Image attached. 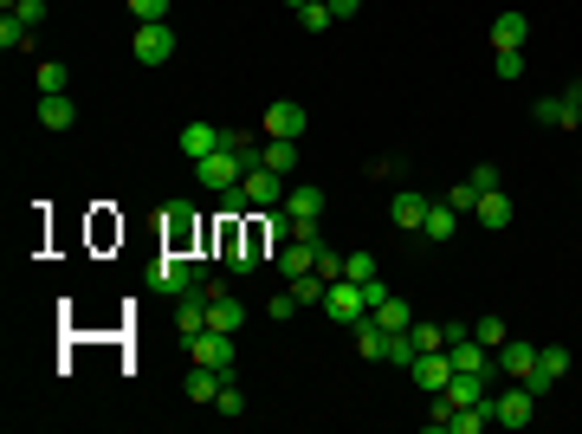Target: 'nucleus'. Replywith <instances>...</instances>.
Here are the masks:
<instances>
[{
    "instance_id": "f257e3e1",
    "label": "nucleus",
    "mask_w": 582,
    "mask_h": 434,
    "mask_svg": "<svg viewBox=\"0 0 582 434\" xmlns=\"http://www.w3.org/2000/svg\"><path fill=\"white\" fill-rule=\"evenodd\" d=\"M149 286L156 292H169V298H182V292H194V286H207V292H220V279H207V266H194L188 253H162L156 266H149Z\"/></svg>"
},
{
    "instance_id": "f03ea898",
    "label": "nucleus",
    "mask_w": 582,
    "mask_h": 434,
    "mask_svg": "<svg viewBox=\"0 0 582 434\" xmlns=\"http://www.w3.org/2000/svg\"><path fill=\"white\" fill-rule=\"evenodd\" d=\"M285 214H291V234L324 240V234H317V221H324V188H311V182L285 188Z\"/></svg>"
},
{
    "instance_id": "7ed1b4c3",
    "label": "nucleus",
    "mask_w": 582,
    "mask_h": 434,
    "mask_svg": "<svg viewBox=\"0 0 582 434\" xmlns=\"http://www.w3.org/2000/svg\"><path fill=\"white\" fill-rule=\"evenodd\" d=\"M130 52H136V65H169L175 59V26L169 20H143L130 33Z\"/></svg>"
},
{
    "instance_id": "20e7f679",
    "label": "nucleus",
    "mask_w": 582,
    "mask_h": 434,
    "mask_svg": "<svg viewBox=\"0 0 582 434\" xmlns=\"http://www.w3.org/2000/svg\"><path fill=\"white\" fill-rule=\"evenodd\" d=\"M240 188H246V201H253V214H272V208H285V188H291V175H279V169H246L240 175Z\"/></svg>"
},
{
    "instance_id": "39448f33",
    "label": "nucleus",
    "mask_w": 582,
    "mask_h": 434,
    "mask_svg": "<svg viewBox=\"0 0 582 434\" xmlns=\"http://www.w3.org/2000/svg\"><path fill=\"white\" fill-rule=\"evenodd\" d=\"M188 357H194V363H207V370H220V376H233V370H240L233 331H201V337H188Z\"/></svg>"
},
{
    "instance_id": "423d86ee",
    "label": "nucleus",
    "mask_w": 582,
    "mask_h": 434,
    "mask_svg": "<svg viewBox=\"0 0 582 434\" xmlns=\"http://www.w3.org/2000/svg\"><path fill=\"white\" fill-rule=\"evenodd\" d=\"M194 175H201V188H214V195H227V188H240L246 162L233 156V149H214V156H201V162H194Z\"/></svg>"
},
{
    "instance_id": "0eeeda50",
    "label": "nucleus",
    "mask_w": 582,
    "mask_h": 434,
    "mask_svg": "<svg viewBox=\"0 0 582 434\" xmlns=\"http://www.w3.org/2000/svg\"><path fill=\"white\" fill-rule=\"evenodd\" d=\"M324 318H337V324H356V318H369V298L356 279H330V292H324Z\"/></svg>"
},
{
    "instance_id": "6e6552de",
    "label": "nucleus",
    "mask_w": 582,
    "mask_h": 434,
    "mask_svg": "<svg viewBox=\"0 0 582 434\" xmlns=\"http://www.w3.org/2000/svg\"><path fill=\"white\" fill-rule=\"evenodd\" d=\"M408 376H414V389H427V396H440V389L453 383V357H447V350H421V357L408 363Z\"/></svg>"
},
{
    "instance_id": "1a4fd4ad",
    "label": "nucleus",
    "mask_w": 582,
    "mask_h": 434,
    "mask_svg": "<svg viewBox=\"0 0 582 434\" xmlns=\"http://www.w3.org/2000/svg\"><path fill=\"white\" fill-rule=\"evenodd\" d=\"M272 266H279L285 279H298V273H317V240H304V234H291L285 247H272Z\"/></svg>"
},
{
    "instance_id": "9d476101",
    "label": "nucleus",
    "mask_w": 582,
    "mask_h": 434,
    "mask_svg": "<svg viewBox=\"0 0 582 434\" xmlns=\"http://www.w3.org/2000/svg\"><path fill=\"white\" fill-rule=\"evenodd\" d=\"M524 46H531V20H524L518 7H505L492 20V52H524Z\"/></svg>"
},
{
    "instance_id": "9b49d317",
    "label": "nucleus",
    "mask_w": 582,
    "mask_h": 434,
    "mask_svg": "<svg viewBox=\"0 0 582 434\" xmlns=\"http://www.w3.org/2000/svg\"><path fill=\"white\" fill-rule=\"evenodd\" d=\"M240 324H246L240 292H207V331H240Z\"/></svg>"
},
{
    "instance_id": "f8f14e48",
    "label": "nucleus",
    "mask_w": 582,
    "mask_h": 434,
    "mask_svg": "<svg viewBox=\"0 0 582 434\" xmlns=\"http://www.w3.org/2000/svg\"><path fill=\"white\" fill-rule=\"evenodd\" d=\"M498 376H505V383H531V376H537V350L511 337V344L498 350Z\"/></svg>"
},
{
    "instance_id": "ddd939ff",
    "label": "nucleus",
    "mask_w": 582,
    "mask_h": 434,
    "mask_svg": "<svg viewBox=\"0 0 582 434\" xmlns=\"http://www.w3.org/2000/svg\"><path fill=\"white\" fill-rule=\"evenodd\" d=\"M427 208H434V201H427V195H414V188H401V195L388 201V221H395V227H408V234H421V227H427Z\"/></svg>"
},
{
    "instance_id": "4468645a",
    "label": "nucleus",
    "mask_w": 582,
    "mask_h": 434,
    "mask_svg": "<svg viewBox=\"0 0 582 434\" xmlns=\"http://www.w3.org/2000/svg\"><path fill=\"white\" fill-rule=\"evenodd\" d=\"M304 124H311V117H304V104H266V137H291V143H298L304 137Z\"/></svg>"
},
{
    "instance_id": "2eb2a0df",
    "label": "nucleus",
    "mask_w": 582,
    "mask_h": 434,
    "mask_svg": "<svg viewBox=\"0 0 582 434\" xmlns=\"http://www.w3.org/2000/svg\"><path fill=\"white\" fill-rule=\"evenodd\" d=\"M531 389H524V383H511L505 389V396H498V428H531Z\"/></svg>"
},
{
    "instance_id": "dca6fc26",
    "label": "nucleus",
    "mask_w": 582,
    "mask_h": 434,
    "mask_svg": "<svg viewBox=\"0 0 582 434\" xmlns=\"http://www.w3.org/2000/svg\"><path fill=\"white\" fill-rule=\"evenodd\" d=\"M473 221L485 227V234H505V227H511V195H505V188H492V195H479Z\"/></svg>"
},
{
    "instance_id": "f3484780",
    "label": "nucleus",
    "mask_w": 582,
    "mask_h": 434,
    "mask_svg": "<svg viewBox=\"0 0 582 434\" xmlns=\"http://www.w3.org/2000/svg\"><path fill=\"white\" fill-rule=\"evenodd\" d=\"M175 149H182V156H194V162H201V156H214V149H220V130H214V124H201V117H194V124H182V137H175Z\"/></svg>"
},
{
    "instance_id": "a211bd4d",
    "label": "nucleus",
    "mask_w": 582,
    "mask_h": 434,
    "mask_svg": "<svg viewBox=\"0 0 582 434\" xmlns=\"http://www.w3.org/2000/svg\"><path fill=\"white\" fill-rule=\"evenodd\" d=\"M39 124H46V130H72L78 124V104L65 98V91H46V98H39Z\"/></svg>"
},
{
    "instance_id": "6ab92c4d",
    "label": "nucleus",
    "mask_w": 582,
    "mask_h": 434,
    "mask_svg": "<svg viewBox=\"0 0 582 434\" xmlns=\"http://www.w3.org/2000/svg\"><path fill=\"white\" fill-rule=\"evenodd\" d=\"M259 162H266V169H279V175H298V143H291V137H266V143H259Z\"/></svg>"
},
{
    "instance_id": "aec40b11",
    "label": "nucleus",
    "mask_w": 582,
    "mask_h": 434,
    "mask_svg": "<svg viewBox=\"0 0 582 434\" xmlns=\"http://www.w3.org/2000/svg\"><path fill=\"white\" fill-rule=\"evenodd\" d=\"M350 331H356V350H363L369 363H382V357H388V331L376 324V311H369V318H356Z\"/></svg>"
},
{
    "instance_id": "412c9836",
    "label": "nucleus",
    "mask_w": 582,
    "mask_h": 434,
    "mask_svg": "<svg viewBox=\"0 0 582 434\" xmlns=\"http://www.w3.org/2000/svg\"><path fill=\"white\" fill-rule=\"evenodd\" d=\"M220 383H227V376H220V370H207V363H194V370L182 376V396H188V402H214V396H220Z\"/></svg>"
},
{
    "instance_id": "4be33fe9",
    "label": "nucleus",
    "mask_w": 582,
    "mask_h": 434,
    "mask_svg": "<svg viewBox=\"0 0 582 434\" xmlns=\"http://www.w3.org/2000/svg\"><path fill=\"white\" fill-rule=\"evenodd\" d=\"M427 240H434V247H447L453 234H460V208H447V201H434V208H427V227H421Z\"/></svg>"
},
{
    "instance_id": "5701e85b",
    "label": "nucleus",
    "mask_w": 582,
    "mask_h": 434,
    "mask_svg": "<svg viewBox=\"0 0 582 434\" xmlns=\"http://www.w3.org/2000/svg\"><path fill=\"white\" fill-rule=\"evenodd\" d=\"M376 324H382V331H408V324H414V305H408V298H395V292H388L382 305H376Z\"/></svg>"
},
{
    "instance_id": "b1692460",
    "label": "nucleus",
    "mask_w": 582,
    "mask_h": 434,
    "mask_svg": "<svg viewBox=\"0 0 582 434\" xmlns=\"http://www.w3.org/2000/svg\"><path fill=\"white\" fill-rule=\"evenodd\" d=\"M0 46H7V52H26V46H33V26H26L13 7H7V20H0Z\"/></svg>"
},
{
    "instance_id": "393cba45",
    "label": "nucleus",
    "mask_w": 582,
    "mask_h": 434,
    "mask_svg": "<svg viewBox=\"0 0 582 434\" xmlns=\"http://www.w3.org/2000/svg\"><path fill=\"white\" fill-rule=\"evenodd\" d=\"M324 292H330L324 273H298V279H291V298H298V305H324Z\"/></svg>"
},
{
    "instance_id": "a878e982",
    "label": "nucleus",
    "mask_w": 582,
    "mask_h": 434,
    "mask_svg": "<svg viewBox=\"0 0 582 434\" xmlns=\"http://www.w3.org/2000/svg\"><path fill=\"white\" fill-rule=\"evenodd\" d=\"M473 337H479V344H485V350H492V357H498V350H505V344H511V331H505V318H492V311H485V318L473 324Z\"/></svg>"
},
{
    "instance_id": "bb28decb",
    "label": "nucleus",
    "mask_w": 582,
    "mask_h": 434,
    "mask_svg": "<svg viewBox=\"0 0 582 434\" xmlns=\"http://www.w3.org/2000/svg\"><path fill=\"white\" fill-rule=\"evenodd\" d=\"M537 370H544L550 383H563V376H570V350H563V344H544V350H537Z\"/></svg>"
},
{
    "instance_id": "cd10ccee",
    "label": "nucleus",
    "mask_w": 582,
    "mask_h": 434,
    "mask_svg": "<svg viewBox=\"0 0 582 434\" xmlns=\"http://www.w3.org/2000/svg\"><path fill=\"white\" fill-rule=\"evenodd\" d=\"M408 337H414V350H447V324L414 318V324H408Z\"/></svg>"
},
{
    "instance_id": "c85d7f7f",
    "label": "nucleus",
    "mask_w": 582,
    "mask_h": 434,
    "mask_svg": "<svg viewBox=\"0 0 582 434\" xmlns=\"http://www.w3.org/2000/svg\"><path fill=\"white\" fill-rule=\"evenodd\" d=\"M531 117H537L544 130H563V124H570V111H563V91H557V98H537V104H531Z\"/></svg>"
},
{
    "instance_id": "c756f323",
    "label": "nucleus",
    "mask_w": 582,
    "mask_h": 434,
    "mask_svg": "<svg viewBox=\"0 0 582 434\" xmlns=\"http://www.w3.org/2000/svg\"><path fill=\"white\" fill-rule=\"evenodd\" d=\"M259 234H266V247H285V240H291V214H285V208L259 214Z\"/></svg>"
},
{
    "instance_id": "7c9ffc66",
    "label": "nucleus",
    "mask_w": 582,
    "mask_h": 434,
    "mask_svg": "<svg viewBox=\"0 0 582 434\" xmlns=\"http://www.w3.org/2000/svg\"><path fill=\"white\" fill-rule=\"evenodd\" d=\"M188 234H194V214L182 208V201H169V247L182 253V247H188Z\"/></svg>"
},
{
    "instance_id": "2f4dec72",
    "label": "nucleus",
    "mask_w": 582,
    "mask_h": 434,
    "mask_svg": "<svg viewBox=\"0 0 582 434\" xmlns=\"http://www.w3.org/2000/svg\"><path fill=\"white\" fill-rule=\"evenodd\" d=\"M214 415H246V389L233 383V376L220 383V396H214Z\"/></svg>"
},
{
    "instance_id": "473e14b6",
    "label": "nucleus",
    "mask_w": 582,
    "mask_h": 434,
    "mask_svg": "<svg viewBox=\"0 0 582 434\" xmlns=\"http://www.w3.org/2000/svg\"><path fill=\"white\" fill-rule=\"evenodd\" d=\"M343 279L369 286V279H376V253H343Z\"/></svg>"
},
{
    "instance_id": "72a5a7b5",
    "label": "nucleus",
    "mask_w": 582,
    "mask_h": 434,
    "mask_svg": "<svg viewBox=\"0 0 582 434\" xmlns=\"http://www.w3.org/2000/svg\"><path fill=\"white\" fill-rule=\"evenodd\" d=\"M330 20H337V13H330V0H311V7H298V26H304V33H324Z\"/></svg>"
},
{
    "instance_id": "f704fd0d",
    "label": "nucleus",
    "mask_w": 582,
    "mask_h": 434,
    "mask_svg": "<svg viewBox=\"0 0 582 434\" xmlns=\"http://www.w3.org/2000/svg\"><path fill=\"white\" fill-rule=\"evenodd\" d=\"M46 91H65V65H59V59L39 65V98H46Z\"/></svg>"
},
{
    "instance_id": "c9c22d12",
    "label": "nucleus",
    "mask_w": 582,
    "mask_h": 434,
    "mask_svg": "<svg viewBox=\"0 0 582 434\" xmlns=\"http://www.w3.org/2000/svg\"><path fill=\"white\" fill-rule=\"evenodd\" d=\"M447 208H460V214H473V208H479V188H473V182H453V195H447Z\"/></svg>"
},
{
    "instance_id": "e433bc0d",
    "label": "nucleus",
    "mask_w": 582,
    "mask_h": 434,
    "mask_svg": "<svg viewBox=\"0 0 582 434\" xmlns=\"http://www.w3.org/2000/svg\"><path fill=\"white\" fill-rule=\"evenodd\" d=\"M401 175V156H369V182H395Z\"/></svg>"
},
{
    "instance_id": "4c0bfd02",
    "label": "nucleus",
    "mask_w": 582,
    "mask_h": 434,
    "mask_svg": "<svg viewBox=\"0 0 582 434\" xmlns=\"http://www.w3.org/2000/svg\"><path fill=\"white\" fill-rule=\"evenodd\" d=\"M130 13H136V26H143V20H169V0H130Z\"/></svg>"
},
{
    "instance_id": "58836bf2",
    "label": "nucleus",
    "mask_w": 582,
    "mask_h": 434,
    "mask_svg": "<svg viewBox=\"0 0 582 434\" xmlns=\"http://www.w3.org/2000/svg\"><path fill=\"white\" fill-rule=\"evenodd\" d=\"M7 7H13V13H20V20H26V26H39V20H46V0H7Z\"/></svg>"
},
{
    "instance_id": "ea45409f",
    "label": "nucleus",
    "mask_w": 582,
    "mask_h": 434,
    "mask_svg": "<svg viewBox=\"0 0 582 434\" xmlns=\"http://www.w3.org/2000/svg\"><path fill=\"white\" fill-rule=\"evenodd\" d=\"M563 111H570V124H563V130H576V124H582V78L563 91Z\"/></svg>"
},
{
    "instance_id": "a19ab883",
    "label": "nucleus",
    "mask_w": 582,
    "mask_h": 434,
    "mask_svg": "<svg viewBox=\"0 0 582 434\" xmlns=\"http://www.w3.org/2000/svg\"><path fill=\"white\" fill-rule=\"evenodd\" d=\"M492 72H498V78H518V72H524V52H498Z\"/></svg>"
},
{
    "instance_id": "79ce46f5",
    "label": "nucleus",
    "mask_w": 582,
    "mask_h": 434,
    "mask_svg": "<svg viewBox=\"0 0 582 434\" xmlns=\"http://www.w3.org/2000/svg\"><path fill=\"white\" fill-rule=\"evenodd\" d=\"M466 182H473V188H479V195H492V188H498V169H492V162H479V169H473V175H466Z\"/></svg>"
},
{
    "instance_id": "37998d69",
    "label": "nucleus",
    "mask_w": 582,
    "mask_h": 434,
    "mask_svg": "<svg viewBox=\"0 0 582 434\" xmlns=\"http://www.w3.org/2000/svg\"><path fill=\"white\" fill-rule=\"evenodd\" d=\"M298 311H304V305H298V298H291V286H285L279 298H272V318H298Z\"/></svg>"
},
{
    "instance_id": "c03bdc74",
    "label": "nucleus",
    "mask_w": 582,
    "mask_h": 434,
    "mask_svg": "<svg viewBox=\"0 0 582 434\" xmlns=\"http://www.w3.org/2000/svg\"><path fill=\"white\" fill-rule=\"evenodd\" d=\"M330 13H337V20H350V13H363V0H330Z\"/></svg>"
},
{
    "instance_id": "a18cd8bd",
    "label": "nucleus",
    "mask_w": 582,
    "mask_h": 434,
    "mask_svg": "<svg viewBox=\"0 0 582 434\" xmlns=\"http://www.w3.org/2000/svg\"><path fill=\"white\" fill-rule=\"evenodd\" d=\"M285 7H311V0H285Z\"/></svg>"
}]
</instances>
